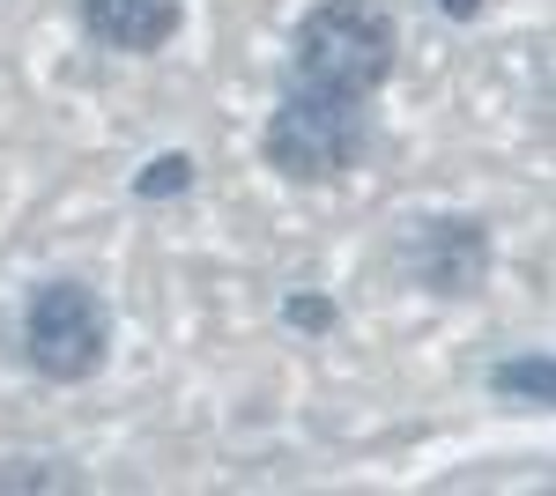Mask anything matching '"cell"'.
Here are the masks:
<instances>
[{"label": "cell", "mask_w": 556, "mask_h": 496, "mask_svg": "<svg viewBox=\"0 0 556 496\" xmlns=\"http://www.w3.org/2000/svg\"><path fill=\"white\" fill-rule=\"evenodd\" d=\"M438 8H445L453 23H475V15H482V0H438Z\"/></svg>", "instance_id": "9c48e42d"}, {"label": "cell", "mask_w": 556, "mask_h": 496, "mask_svg": "<svg viewBox=\"0 0 556 496\" xmlns=\"http://www.w3.org/2000/svg\"><path fill=\"white\" fill-rule=\"evenodd\" d=\"M178 15L186 0H83V30L104 52H134V60L164 52L178 38Z\"/></svg>", "instance_id": "5b68a950"}, {"label": "cell", "mask_w": 556, "mask_h": 496, "mask_svg": "<svg viewBox=\"0 0 556 496\" xmlns=\"http://www.w3.org/2000/svg\"><path fill=\"white\" fill-rule=\"evenodd\" d=\"M23 356L52 385H83L112 356V304L89 282H45L23 311Z\"/></svg>", "instance_id": "3957f363"}, {"label": "cell", "mask_w": 556, "mask_h": 496, "mask_svg": "<svg viewBox=\"0 0 556 496\" xmlns=\"http://www.w3.org/2000/svg\"><path fill=\"white\" fill-rule=\"evenodd\" d=\"M364 149H371V112H364V97H334V89L290 82L260 126V156L290 186H334L364 164Z\"/></svg>", "instance_id": "7a4b0ae2"}, {"label": "cell", "mask_w": 556, "mask_h": 496, "mask_svg": "<svg viewBox=\"0 0 556 496\" xmlns=\"http://www.w3.org/2000/svg\"><path fill=\"white\" fill-rule=\"evenodd\" d=\"M282 319L304 327V333H327V327H334V304H327V296H290V304H282Z\"/></svg>", "instance_id": "ba28073f"}, {"label": "cell", "mask_w": 556, "mask_h": 496, "mask_svg": "<svg viewBox=\"0 0 556 496\" xmlns=\"http://www.w3.org/2000/svg\"><path fill=\"white\" fill-rule=\"evenodd\" d=\"M401 267L424 296H475L490 282V222L482 215H424L401 245Z\"/></svg>", "instance_id": "277c9868"}, {"label": "cell", "mask_w": 556, "mask_h": 496, "mask_svg": "<svg viewBox=\"0 0 556 496\" xmlns=\"http://www.w3.org/2000/svg\"><path fill=\"white\" fill-rule=\"evenodd\" d=\"M186 186H193V156H186V149L156 156V164L134 178V193H141V201H172V193H186Z\"/></svg>", "instance_id": "52a82bcc"}, {"label": "cell", "mask_w": 556, "mask_h": 496, "mask_svg": "<svg viewBox=\"0 0 556 496\" xmlns=\"http://www.w3.org/2000/svg\"><path fill=\"white\" fill-rule=\"evenodd\" d=\"M401 30L379 0H319L290 30V82L334 89V97H371L393 75Z\"/></svg>", "instance_id": "6da1fadb"}, {"label": "cell", "mask_w": 556, "mask_h": 496, "mask_svg": "<svg viewBox=\"0 0 556 496\" xmlns=\"http://www.w3.org/2000/svg\"><path fill=\"white\" fill-rule=\"evenodd\" d=\"M490 400L556 415V356H505V364L490 371Z\"/></svg>", "instance_id": "8992f818"}]
</instances>
